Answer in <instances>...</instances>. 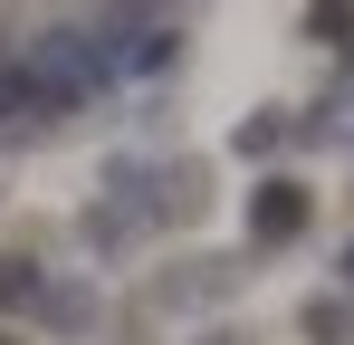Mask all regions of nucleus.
<instances>
[{
  "instance_id": "1",
  "label": "nucleus",
  "mask_w": 354,
  "mask_h": 345,
  "mask_svg": "<svg viewBox=\"0 0 354 345\" xmlns=\"http://www.w3.org/2000/svg\"><path fill=\"white\" fill-rule=\"evenodd\" d=\"M306 211H316V202H306V182L268 172V182L249 192V240H259V249H278V240H297V230H306Z\"/></svg>"
},
{
  "instance_id": "2",
  "label": "nucleus",
  "mask_w": 354,
  "mask_h": 345,
  "mask_svg": "<svg viewBox=\"0 0 354 345\" xmlns=\"http://www.w3.org/2000/svg\"><path fill=\"white\" fill-rule=\"evenodd\" d=\"M306 336H316V345H345L354 336V307H345V297H316V307H306Z\"/></svg>"
},
{
  "instance_id": "3",
  "label": "nucleus",
  "mask_w": 354,
  "mask_h": 345,
  "mask_svg": "<svg viewBox=\"0 0 354 345\" xmlns=\"http://www.w3.org/2000/svg\"><path fill=\"white\" fill-rule=\"evenodd\" d=\"M278 134H288V115H278V106H268V115H249V125H239V154H268Z\"/></svg>"
},
{
  "instance_id": "4",
  "label": "nucleus",
  "mask_w": 354,
  "mask_h": 345,
  "mask_svg": "<svg viewBox=\"0 0 354 345\" xmlns=\"http://www.w3.org/2000/svg\"><path fill=\"white\" fill-rule=\"evenodd\" d=\"M354 0H316V10H306V29H316V39H335V19H345Z\"/></svg>"
},
{
  "instance_id": "5",
  "label": "nucleus",
  "mask_w": 354,
  "mask_h": 345,
  "mask_svg": "<svg viewBox=\"0 0 354 345\" xmlns=\"http://www.w3.org/2000/svg\"><path fill=\"white\" fill-rule=\"evenodd\" d=\"M10 297H29V269H19V259H0V307H10Z\"/></svg>"
},
{
  "instance_id": "6",
  "label": "nucleus",
  "mask_w": 354,
  "mask_h": 345,
  "mask_svg": "<svg viewBox=\"0 0 354 345\" xmlns=\"http://www.w3.org/2000/svg\"><path fill=\"white\" fill-rule=\"evenodd\" d=\"M19 96H29V77H10V67H0V115L19 106Z\"/></svg>"
},
{
  "instance_id": "7",
  "label": "nucleus",
  "mask_w": 354,
  "mask_h": 345,
  "mask_svg": "<svg viewBox=\"0 0 354 345\" xmlns=\"http://www.w3.org/2000/svg\"><path fill=\"white\" fill-rule=\"evenodd\" d=\"M345 288H354V240H345Z\"/></svg>"
},
{
  "instance_id": "8",
  "label": "nucleus",
  "mask_w": 354,
  "mask_h": 345,
  "mask_svg": "<svg viewBox=\"0 0 354 345\" xmlns=\"http://www.w3.org/2000/svg\"><path fill=\"white\" fill-rule=\"evenodd\" d=\"M0 345H19V336H0Z\"/></svg>"
},
{
  "instance_id": "9",
  "label": "nucleus",
  "mask_w": 354,
  "mask_h": 345,
  "mask_svg": "<svg viewBox=\"0 0 354 345\" xmlns=\"http://www.w3.org/2000/svg\"><path fill=\"white\" fill-rule=\"evenodd\" d=\"M221 345H230V336H221Z\"/></svg>"
}]
</instances>
